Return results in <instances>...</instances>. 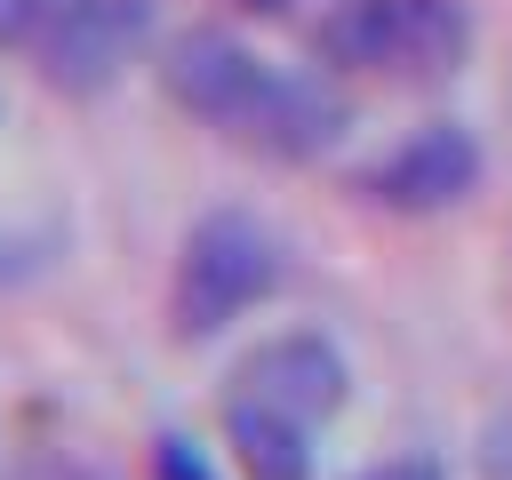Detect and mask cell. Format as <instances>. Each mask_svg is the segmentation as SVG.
<instances>
[{
    "mask_svg": "<svg viewBox=\"0 0 512 480\" xmlns=\"http://www.w3.org/2000/svg\"><path fill=\"white\" fill-rule=\"evenodd\" d=\"M152 480H216V464H208V448H200V440L160 432V440H152Z\"/></svg>",
    "mask_w": 512,
    "mask_h": 480,
    "instance_id": "cell-10",
    "label": "cell"
},
{
    "mask_svg": "<svg viewBox=\"0 0 512 480\" xmlns=\"http://www.w3.org/2000/svg\"><path fill=\"white\" fill-rule=\"evenodd\" d=\"M480 464H488V480H512V416L480 440Z\"/></svg>",
    "mask_w": 512,
    "mask_h": 480,
    "instance_id": "cell-13",
    "label": "cell"
},
{
    "mask_svg": "<svg viewBox=\"0 0 512 480\" xmlns=\"http://www.w3.org/2000/svg\"><path fill=\"white\" fill-rule=\"evenodd\" d=\"M456 56H464V16L448 0H408L400 72H456Z\"/></svg>",
    "mask_w": 512,
    "mask_h": 480,
    "instance_id": "cell-9",
    "label": "cell"
},
{
    "mask_svg": "<svg viewBox=\"0 0 512 480\" xmlns=\"http://www.w3.org/2000/svg\"><path fill=\"white\" fill-rule=\"evenodd\" d=\"M264 80H272V64H264L256 48H240L232 32H216V24L176 32L168 56H160V88H168V104L192 112L200 128H216V136H240V120L256 112Z\"/></svg>",
    "mask_w": 512,
    "mask_h": 480,
    "instance_id": "cell-3",
    "label": "cell"
},
{
    "mask_svg": "<svg viewBox=\"0 0 512 480\" xmlns=\"http://www.w3.org/2000/svg\"><path fill=\"white\" fill-rule=\"evenodd\" d=\"M232 392L272 400V408H288V416H304V424H328V416L352 400V368H344V352H336L320 328H280V336H264V344L240 352Z\"/></svg>",
    "mask_w": 512,
    "mask_h": 480,
    "instance_id": "cell-5",
    "label": "cell"
},
{
    "mask_svg": "<svg viewBox=\"0 0 512 480\" xmlns=\"http://www.w3.org/2000/svg\"><path fill=\"white\" fill-rule=\"evenodd\" d=\"M224 448L240 464V480H312V424L272 408V400H248V392H224Z\"/></svg>",
    "mask_w": 512,
    "mask_h": 480,
    "instance_id": "cell-7",
    "label": "cell"
},
{
    "mask_svg": "<svg viewBox=\"0 0 512 480\" xmlns=\"http://www.w3.org/2000/svg\"><path fill=\"white\" fill-rule=\"evenodd\" d=\"M56 0H0V48H32V32L48 24Z\"/></svg>",
    "mask_w": 512,
    "mask_h": 480,
    "instance_id": "cell-11",
    "label": "cell"
},
{
    "mask_svg": "<svg viewBox=\"0 0 512 480\" xmlns=\"http://www.w3.org/2000/svg\"><path fill=\"white\" fill-rule=\"evenodd\" d=\"M240 8H248V16H288L296 0H240Z\"/></svg>",
    "mask_w": 512,
    "mask_h": 480,
    "instance_id": "cell-14",
    "label": "cell"
},
{
    "mask_svg": "<svg viewBox=\"0 0 512 480\" xmlns=\"http://www.w3.org/2000/svg\"><path fill=\"white\" fill-rule=\"evenodd\" d=\"M344 128H352V104L336 96V80H320V72H280L272 64V80H264V96H256V112L240 120V152H256V160H280V168H304V160H320V152H336L344 144Z\"/></svg>",
    "mask_w": 512,
    "mask_h": 480,
    "instance_id": "cell-6",
    "label": "cell"
},
{
    "mask_svg": "<svg viewBox=\"0 0 512 480\" xmlns=\"http://www.w3.org/2000/svg\"><path fill=\"white\" fill-rule=\"evenodd\" d=\"M472 184H480V144H472L456 120H424V128H408L376 168H360L352 192H368V200L392 208V216H440V208L472 200Z\"/></svg>",
    "mask_w": 512,
    "mask_h": 480,
    "instance_id": "cell-4",
    "label": "cell"
},
{
    "mask_svg": "<svg viewBox=\"0 0 512 480\" xmlns=\"http://www.w3.org/2000/svg\"><path fill=\"white\" fill-rule=\"evenodd\" d=\"M352 480H448V472H440V456H384V464H368Z\"/></svg>",
    "mask_w": 512,
    "mask_h": 480,
    "instance_id": "cell-12",
    "label": "cell"
},
{
    "mask_svg": "<svg viewBox=\"0 0 512 480\" xmlns=\"http://www.w3.org/2000/svg\"><path fill=\"white\" fill-rule=\"evenodd\" d=\"M408 0H328L312 24V56L336 72H400Z\"/></svg>",
    "mask_w": 512,
    "mask_h": 480,
    "instance_id": "cell-8",
    "label": "cell"
},
{
    "mask_svg": "<svg viewBox=\"0 0 512 480\" xmlns=\"http://www.w3.org/2000/svg\"><path fill=\"white\" fill-rule=\"evenodd\" d=\"M152 0H56L48 24L32 32V64L56 96L88 104L104 88L128 80V64H144L152 48Z\"/></svg>",
    "mask_w": 512,
    "mask_h": 480,
    "instance_id": "cell-2",
    "label": "cell"
},
{
    "mask_svg": "<svg viewBox=\"0 0 512 480\" xmlns=\"http://www.w3.org/2000/svg\"><path fill=\"white\" fill-rule=\"evenodd\" d=\"M288 280V248L264 216L248 208H208L184 248H176V280H168V328L184 344L224 336L232 320H248L272 288Z\"/></svg>",
    "mask_w": 512,
    "mask_h": 480,
    "instance_id": "cell-1",
    "label": "cell"
}]
</instances>
